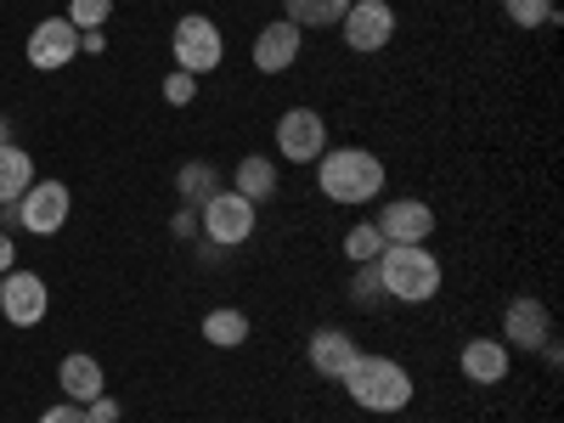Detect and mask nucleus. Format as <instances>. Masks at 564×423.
I'll return each instance as SVG.
<instances>
[{"mask_svg": "<svg viewBox=\"0 0 564 423\" xmlns=\"http://www.w3.org/2000/svg\"><path fill=\"white\" fill-rule=\"evenodd\" d=\"M85 417H90V423H119L124 412H119L113 395H97V401H85Z\"/></svg>", "mask_w": 564, "mask_h": 423, "instance_id": "cd10ccee", "label": "nucleus"}, {"mask_svg": "<svg viewBox=\"0 0 564 423\" xmlns=\"http://www.w3.org/2000/svg\"><path fill=\"white\" fill-rule=\"evenodd\" d=\"M547 339H553V316H547V305L531 300V294L508 300V311H502V345H508V350H542Z\"/></svg>", "mask_w": 564, "mask_h": 423, "instance_id": "9b49d317", "label": "nucleus"}, {"mask_svg": "<svg viewBox=\"0 0 564 423\" xmlns=\"http://www.w3.org/2000/svg\"><path fill=\"white\" fill-rule=\"evenodd\" d=\"M276 153L289 164H316L327 153V119L316 108H289L276 119Z\"/></svg>", "mask_w": 564, "mask_h": 423, "instance_id": "6e6552de", "label": "nucleus"}, {"mask_svg": "<svg viewBox=\"0 0 564 423\" xmlns=\"http://www.w3.org/2000/svg\"><path fill=\"white\" fill-rule=\"evenodd\" d=\"M384 231V243H430L435 238V209L423 198H395L379 209V220H372Z\"/></svg>", "mask_w": 564, "mask_h": 423, "instance_id": "f8f14e48", "label": "nucleus"}, {"mask_svg": "<svg viewBox=\"0 0 564 423\" xmlns=\"http://www.w3.org/2000/svg\"><path fill=\"white\" fill-rule=\"evenodd\" d=\"M231 193L249 198V204H265V198L276 193V164H271V159H260V153L238 159V170H231Z\"/></svg>", "mask_w": 564, "mask_h": 423, "instance_id": "a211bd4d", "label": "nucleus"}, {"mask_svg": "<svg viewBox=\"0 0 564 423\" xmlns=\"http://www.w3.org/2000/svg\"><path fill=\"white\" fill-rule=\"evenodd\" d=\"M102 45H108V40H102L97 29H85V34H79V52H90V57H97V52H102Z\"/></svg>", "mask_w": 564, "mask_h": 423, "instance_id": "7c9ffc66", "label": "nucleus"}, {"mask_svg": "<svg viewBox=\"0 0 564 423\" xmlns=\"http://www.w3.org/2000/svg\"><path fill=\"white\" fill-rule=\"evenodd\" d=\"M305 52V29H294L289 18H276L254 34V68L260 74H282V68H294Z\"/></svg>", "mask_w": 564, "mask_h": 423, "instance_id": "ddd939ff", "label": "nucleus"}, {"mask_svg": "<svg viewBox=\"0 0 564 423\" xmlns=\"http://www.w3.org/2000/svg\"><path fill=\"white\" fill-rule=\"evenodd\" d=\"M305 356H311V367L322 372V379H345V367L361 356V345L345 334V327H316L311 345H305Z\"/></svg>", "mask_w": 564, "mask_h": 423, "instance_id": "2eb2a0df", "label": "nucleus"}, {"mask_svg": "<svg viewBox=\"0 0 564 423\" xmlns=\"http://www.w3.org/2000/svg\"><path fill=\"white\" fill-rule=\"evenodd\" d=\"M254 226H260V204L238 198L231 186H220L209 204H198V231H204L209 249H238V243H249Z\"/></svg>", "mask_w": 564, "mask_h": 423, "instance_id": "20e7f679", "label": "nucleus"}, {"mask_svg": "<svg viewBox=\"0 0 564 423\" xmlns=\"http://www.w3.org/2000/svg\"><path fill=\"white\" fill-rule=\"evenodd\" d=\"M40 423H90V417H85L79 401H57V406H45V412H40Z\"/></svg>", "mask_w": 564, "mask_h": 423, "instance_id": "bb28decb", "label": "nucleus"}, {"mask_svg": "<svg viewBox=\"0 0 564 423\" xmlns=\"http://www.w3.org/2000/svg\"><path fill=\"white\" fill-rule=\"evenodd\" d=\"M379 282H384V300L395 305H430L441 294V260L423 243H384Z\"/></svg>", "mask_w": 564, "mask_h": 423, "instance_id": "7ed1b4c3", "label": "nucleus"}, {"mask_svg": "<svg viewBox=\"0 0 564 423\" xmlns=\"http://www.w3.org/2000/svg\"><path fill=\"white\" fill-rule=\"evenodd\" d=\"M457 367H463V379L468 384H502L508 379V367H513V350L502 345V339H468L463 350H457Z\"/></svg>", "mask_w": 564, "mask_h": 423, "instance_id": "4468645a", "label": "nucleus"}, {"mask_svg": "<svg viewBox=\"0 0 564 423\" xmlns=\"http://www.w3.org/2000/svg\"><path fill=\"white\" fill-rule=\"evenodd\" d=\"M170 57L181 74H215L220 57H226V40H220V23L204 18V12H186L170 34Z\"/></svg>", "mask_w": 564, "mask_h": 423, "instance_id": "39448f33", "label": "nucleus"}, {"mask_svg": "<svg viewBox=\"0 0 564 423\" xmlns=\"http://www.w3.org/2000/svg\"><path fill=\"white\" fill-rule=\"evenodd\" d=\"M204 339H209L215 350H238V345L249 339V316H243V311H231V305L209 311V316H204Z\"/></svg>", "mask_w": 564, "mask_h": 423, "instance_id": "412c9836", "label": "nucleus"}, {"mask_svg": "<svg viewBox=\"0 0 564 423\" xmlns=\"http://www.w3.org/2000/svg\"><path fill=\"white\" fill-rule=\"evenodd\" d=\"M175 193H181V204H186V209L209 204V198L220 193V170H215L209 159H186V164L175 170Z\"/></svg>", "mask_w": 564, "mask_h": 423, "instance_id": "f3484780", "label": "nucleus"}, {"mask_svg": "<svg viewBox=\"0 0 564 423\" xmlns=\"http://www.w3.org/2000/svg\"><path fill=\"white\" fill-rule=\"evenodd\" d=\"M339 34L350 52L372 57V52H384V45L395 40V7L390 0H350V12L339 18Z\"/></svg>", "mask_w": 564, "mask_h": 423, "instance_id": "423d86ee", "label": "nucleus"}, {"mask_svg": "<svg viewBox=\"0 0 564 423\" xmlns=\"http://www.w3.org/2000/svg\"><path fill=\"white\" fill-rule=\"evenodd\" d=\"M379 254H384V231L372 226V220H356L345 231V260L350 265H367V260H379Z\"/></svg>", "mask_w": 564, "mask_h": 423, "instance_id": "4be33fe9", "label": "nucleus"}, {"mask_svg": "<svg viewBox=\"0 0 564 423\" xmlns=\"http://www.w3.org/2000/svg\"><path fill=\"white\" fill-rule=\"evenodd\" d=\"M29 63L40 68V74H57V68H68L74 57H79V29L68 23V18H45V23H34V34H29Z\"/></svg>", "mask_w": 564, "mask_h": 423, "instance_id": "9d476101", "label": "nucleus"}, {"mask_svg": "<svg viewBox=\"0 0 564 423\" xmlns=\"http://www.w3.org/2000/svg\"><path fill=\"white\" fill-rule=\"evenodd\" d=\"M502 12H508L513 29H547V23H558L553 0H502Z\"/></svg>", "mask_w": 564, "mask_h": 423, "instance_id": "5701e85b", "label": "nucleus"}, {"mask_svg": "<svg viewBox=\"0 0 564 423\" xmlns=\"http://www.w3.org/2000/svg\"><path fill=\"white\" fill-rule=\"evenodd\" d=\"M29 186H34V159L18 141H7V148H0V204H18Z\"/></svg>", "mask_w": 564, "mask_h": 423, "instance_id": "6ab92c4d", "label": "nucleus"}, {"mask_svg": "<svg viewBox=\"0 0 564 423\" xmlns=\"http://www.w3.org/2000/svg\"><path fill=\"white\" fill-rule=\"evenodd\" d=\"M45 311H52V294H45V276L12 265L7 276H0V316H7L12 327H40Z\"/></svg>", "mask_w": 564, "mask_h": 423, "instance_id": "0eeeda50", "label": "nucleus"}, {"mask_svg": "<svg viewBox=\"0 0 564 423\" xmlns=\"http://www.w3.org/2000/svg\"><path fill=\"white\" fill-rule=\"evenodd\" d=\"M113 18V0H68V23L85 34V29H102Z\"/></svg>", "mask_w": 564, "mask_h": 423, "instance_id": "393cba45", "label": "nucleus"}, {"mask_svg": "<svg viewBox=\"0 0 564 423\" xmlns=\"http://www.w3.org/2000/svg\"><path fill=\"white\" fill-rule=\"evenodd\" d=\"M7 141H12V119H0V148H7Z\"/></svg>", "mask_w": 564, "mask_h": 423, "instance_id": "2f4dec72", "label": "nucleus"}, {"mask_svg": "<svg viewBox=\"0 0 564 423\" xmlns=\"http://www.w3.org/2000/svg\"><path fill=\"white\" fill-rule=\"evenodd\" d=\"M345 390H350V401L361 406V412H406L412 406V372L401 367V361H390V356H356L350 367H345V379H339Z\"/></svg>", "mask_w": 564, "mask_h": 423, "instance_id": "f03ea898", "label": "nucleus"}, {"mask_svg": "<svg viewBox=\"0 0 564 423\" xmlns=\"http://www.w3.org/2000/svg\"><path fill=\"white\" fill-rule=\"evenodd\" d=\"M164 102H170V108H193V102H198V74L170 68V74H164Z\"/></svg>", "mask_w": 564, "mask_h": 423, "instance_id": "a878e982", "label": "nucleus"}, {"mask_svg": "<svg viewBox=\"0 0 564 423\" xmlns=\"http://www.w3.org/2000/svg\"><path fill=\"white\" fill-rule=\"evenodd\" d=\"M12 260H18V243H12V231H0V276L12 271Z\"/></svg>", "mask_w": 564, "mask_h": 423, "instance_id": "c756f323", "label": "nucleus"}, {"mask_svg": "<svg viewBox=\"0 0 564 423\" xmlns=\"http://www.w3.org/2000/svg\"><path fill=\"white\" fill-rule=\"evenodd\" d=\"M12 209H18L23 231H34V238H57V231L68 226V186L63 181H34Z\"/></svg>", "mask_w": 564, "mask_h": 423, "instance_id": "1a4fd4ad", "label": "nucleus"}, {"mask_svg": "<svg viewBox=\"0 0 564 423\" xmlns=\"http://www.w3.org/2000/svg\"><path fill=\"white\" fill-rule=\"evenodd\" d=\"M316 186H322V198L327 204H372L384 193V164L379 153H367V148H327L316 159Z\"/></svg>", "mask_w": 564, "mask_h": 423, "instance_id": "f257e3e1", "label": "nucleus"}, {"mask_svg": "<svg viewBox=\"0 0 564 423\" xmlns=\"http://www.w3.org/2000/svg\"><path fill=\"white\" fill-rule=\"evenodd\" d=\"M57 384H63V395L68 401H97V395H108V372H102V361L97 356H85V350H68L63 356V367H57Z\"/></svg>", "mask_w": 564, "mask_h": 423, "instance_id": "dca6fc26", "label": "nucleus"}, {"mask_svg": "<svg viewBox=\"0 0 564 423\" xmlns=\"http://www.w3.org/2000/svg\"><path fill=\"white\" fill-rule=\"evenodd\" d=\"M350 300H356L361 311H379V305H384V282H379V260H367V265H356V271H350Z\"/></svg>", "mask_w": 564, "mask_h": 423, "instance_id": "b1692460", "label": "nucleus"}, {"mask_svg": "<svg viewBox=\"0 0 564 423\" xmlns=\"http://www.w3.org/2000/svg\"><path fill=\"white\" fill-rule=\"evenodd\" d=\"M350 12V0H282V18L294 29H334Z\"/></svg>", "mask_w": 564, "mask_h": 423, "instance_id": "aec40b11", "label": "nucleus"}, {"mask_svg": "<svg viewBox=\"0 0 564 423\" xmlns=\"http://www.w3.org/2000/svg\"><path fill=\"white\" fill-rule=\"evenodd\" d=\"M170 231H175V238H198V209H186V204H181V215L170 220Z\"/></svg>", "mask_w": 564, "mask_h": 423, "instance_id": "c85d7f7f", "label": "nucleus"}]
</instances>
